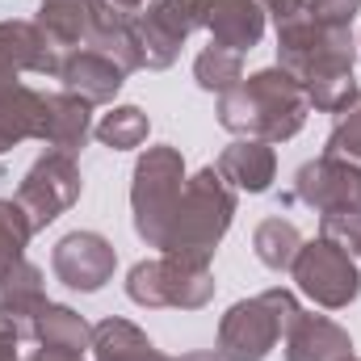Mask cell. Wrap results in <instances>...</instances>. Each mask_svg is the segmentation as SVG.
Masks as SVG:
<instances>
[{
  "mask_svg": "<svg viewBox=\"0 0 361 361\" xmlns=\"http://www.w3.org/2000/svg\"><path fill=\"white\" fill-rule=\"evenodd\" d=\"M206 30L214 38V47L223 51H252L265 34V4L261 0H210L206 8Z\"/></svg>",
  "mask_w": 361,
  "mask_h": 361,
  "instance_id": "2e32d148",
  "label": "cell"
},
{
  "mask_svg": "<svg viewBox=\"0 0 361 361\" xmlns=\"http://www.w3.org/2000/svg\"><path fill=\"white\" fill-rule=\"evenodd\" d=\"M92 353H97V361H147L156 349H152V341L135 324L101 319L92 328Z\"/></svg>",
  "mask_w": 361,
  "mask_h": 361,
  "instance_id": "603a6c76",
  "label": "cell"
},
{
  "mask_svg": "<svg viewBox=\"0 0 361 361\" xmlns=\"http://www.w3.org/2000/svg\"><path fill=\"white\" fill-rule=\"evenodd\" d=\"M206 8L210 0H152L147 13H135V30H139V55L143 68H173L180 55V42L206 25Z\"/></svg>",
  "mask_w": 361,
  "mask_h": 361,
  "instance_id": "ba28073f",
  "label": "cell"
},
{
  "mask_svg": "<svg viewBox=\"0 0 361 361\" xmlns=\"http://www.w3.org/2000/svg\"><path fill=\"white\" fill-rule=\"evenodd\" d=\"M147 130H152V122H147V114H143L139 105H118L114 114H105V118L97 122V139H101L105 147H114V152L143 147V143H147Z\"/></svg>",
  "mask_w": 361,
  "mask_h": 361,
  "instance_id": "484cf974",
  "label": "cell"
},
{
  "mask_svg": "<svg viewBox=\"0 0 361 361\" xmlns=\"http://www.w3.org/2000/svg\"><path fill=\"white\" fill-rule=\"evenodd\" d=\"M302 4H307V0H265V13H273V21L281 25V21H290Z\"/></svg>",
  "mask_w": 361,
  "mask_h": 361,
  "instance_id": "4dcf8cb0",
  "label": "cell"
},
{
  "mask_svg": "<svg viewBox=\"0 0 361 361\" xmlns=\"http://www.w3.org/2000/svg\"><path fill=\"white\" fill-rule=\"evenodd\" d=\"M47 286H42V273L38 265H30L25 257L13 261L8 269H0V315L21 332V336H34V324L38 315L47 311Z\"/></svg>",
  "mask_w": 361,
  "mask_h": 361,
  "instance_id": "4fadbf2b",
  "label": "cell"
},
{
  "mask_svg": "<svg viewBox=\"0 0 361 361\" xmlns=\"http://www.w3.org/2000/svg\"><path fill=\"white\" fill-rule=\"evenodd\" d=\"M30 235H34V223H30V214L21 210V202H17V197H13V202L0 197V269H8L13 261H21Z\"/></svg>",
  "mask_w": 361,
  "mask_h": 361,
  "instance_id": "4316f807",
  "label": "cell"
},
{
  "mask_svg": "<svg viewBox=\"0 0 361 361\" xmlns=\"http://www.w3.org/2000/svg\"><path fill=\"white\" fill-rule=\"evenodd\" d=\"M80 197V169L72 156L63 152H47L38 156V164L25 173V180L17 185V202L30 214L34 231H42L47 223H55L68 206H76Z\"/></svg>",
  "mask_w": 361,
  "mask_h": 361,
  "instance_id": "9c48e42d",
  "label": "cell"
},
{
  "mask_svg": "<svg viewBox=\"0 0 361 361\" xmlns=\"http://www.w3.org/2000/svg\"><path fill=\"white\" fill-rule=\"evenodd\" d=\"M231 214H235V189L214 173V164L202 169L180 189L177 206L169 214V227H164V240H160V252L210 261L219 240L231 227Z\"/></svg>",
  "mask_w": 361,
  "mask_h": 361,
  "instance_id": "7a4b0ae2",
  "label": "cell"
},
{
  "mask_svg": "<svg viewBox=\"0 0 361 361\" xmlns=\"http://www.w3.org/2000/svg\"><path fill=\"white\" fill-rule=\"evenodd\" d=\"M252 248H257V261H261L265 269L281 273V269L294 265V257H298V248H302V235H298V227L286 223V219H265V223L257 227V235H252Z\"/></svg>",
  "mask_w": 361,
  "mask_h": 361,
  "instance_id": "cb8c5ba5",
  "label": "cell"
},
{
  "mask_svg": "<svg viewBox=\"0 0 361 361\" xmlns=\"http://www.w3.org/2000/svg\"><path fill=\"white\" fill-rule=\"evenodd\" d=\"M89 21H92V0H42L38 30L55 51H80L89 42Z\"/></svg>",
  "mask_w": 361,
  "mask_h": 361,
  "instance_id": "44dd1931",
  "label": "cell"
},
{
  "mask_svg": "<svg viewBox=\"0 0 361 361\" xmlns=\"http://www.w3.org/2000/svg\"><path fill=\"white\" fill-rule=\"evenodd\" d=\"M30 361H85V357H76V353H59V349H38Z\"/></svg>",
  "mask_w": 361,
  "mask_h": 361,
  "instance_id": "1f68e13d",
  "label": "cell"
},
{
  "mask_svg": "<svg viewBox=\"0 0 361 361\" xmlns=\"http://www.w3.org/2000/svg\"><path fill=\"white\" fill-rule=\"evenodd\" d=\"M147 361H169V357H164V353H160V349H156V353H152V357H147Z\"/></svg>",
  "mask_w": 361,
  "mask_h": 361,
  "instance_id": "e575fe53",
  "label": "cell"
},
{
  "mask_svg": "<svg viewBox=\"0 0 361 361\" xmlns=\"http://www.w3.org/2000/svg\"><path fill=\"white\" fill-rule=\"evenodd\" d=\"M193 80L202 85L206 92H231L240 80H244V55L235 51H223V47H206L197 59H193Z\"/></svg>",
  "mask_w": 361,
  "mask_h": 361,
  "instance_id": "d4e9b609",
  "label": "cell"
},
{
  "mask_svg": "<svg viewBox=\"0 0 361 361\" xmlns=\"http://www.w3.org/2000/svg\"><path fill=\"white\" fill-rule=\"evenodd\" d=\"M357 59L349 21H319V17H290L277 25V68L290 72L302 89L328 76H349Z\"/></svg>",
  "mask_w": 361,
  "mask_h": 361,
  "instance_id": "3957f363",
  "label": "cell"
},
{
  "mask_svg": "<svg viewBox=\"0 0 361 361\" xmlns=\"http://www.w3.org/2000/svg\"><path fill=\"white\" fill-rule=\"evenodd\" d=\"M349 361H353V357H349Z\"/></svg>",
  "mask_w": 361,
  "mask_h": 361,
  "instance_id": "d590c367",
  "label": "cell"
},
{
  "mask_svg": "<svg viewBox=\"0 0 361 361\" xmlns=\"http://www.w3.org/2000/svg\"><path fill=\"white\" fill-rule=\"evenodd\" d=\"M185 189V160L177 147H147V156L135 164L130 185V210H135V231L147 248H160L169 214Z\"/></svg>",
  "mask_w": 361,
  "mask_h": 361,
  "instance_id": "8992f818",
  "label": "cell"
},
{
  "mask_svg": "<svg viewBox=\"0 0 361 361\" xmlns=\"http://www.w3.org/2000/svg\"><path fill=\"white\" fill-rule=\"evenodd\" d=\"M298 302L290 290H265L248 302H235L223 324H219V357L223 361H265L273 345L294 328L298 319Z\"/></svg>",
  "mask_w": 361,
  "mask_h": 361,
  "instance_id": "277c9868",
  "label": "cell"
},
{
  "mask_svg": "<svg viewBox=\"0 0 361 361\" xmlns=\"http://www.w3.org/2000/svg\"><path fill=\"white\" fill-rule=\"evenodd\" d=\"M324 240L341 244L349 257H361V210H332V214H324Z\"/></svg>",
  "mask_w": 361,
  "mask_h": 361,
  "instance_id": "f1b7e54d",
  "label": "cell"
},
{
  "mask_svg": "<svg viewBox=\"0 0 361 361\" xmlns=\"http://www.w3.org/2000/svg\"><path fill=\"white\" fill-rule=\"evenodd\" d=\"M294 197L307 202L319 214L332 210H361V164L345 160V156H319L311 164L298 169L294 177Z\"/></svg>",
  "mask_w": 361,
  "mask_h": 361,
  "instance_id": "30bf717a",
  "label": "cell"
},
{
  "mask_svg": "<svg viewBox=\"0 0 361 361\" xmlns=\"http://www.w3.org/2000/svg\"><path fill=\"white\" fill-rule=\"evenodd\" d=\"M114 4L126 8V13H139V8H143V0H114Z\"/></svg>",
  "mask_w": 361,
  "mask_h": 361,
  "instance_id": "836d02e7",
  "label": "cell"
},
{
  "mask_svg": "<svg viewBox=\"0 0 361 361\" xmlns=\"http://www.w3.org/2000/svg\"><path fill=\"white\" fill-rule=\"evenodd\" d=\"M114 265H118V252H114V244L105 240V235H97V231H72V235H63L59 244H55V252H51V269L55 277L63 281V286H72V290H101L109 277H114Z\"/></svg>",
  "mask_w": 361,
  "mask_h": 361,
  "instance_id": "8fae6325",
  "label": "cell"
},
{
  "mask_svg": "<svg viewBox=\"0 0 361 361\" xmlns=\"http://www.w3.org/2000/svg\"><path fill=\"white\" fill-rule=\"evenodd\" d=\"M17 345H21V332H17L8 319H0V361H21Z\"/></svg>",
  "mask_w": 361,
  "mask_h": 361,
  "instance_id": "f546056e",
  "label": "cell"
},
{
  "mask_svg": "<svg viewBox=\"0 0 361 361\" xmlns=\"http://www.w3.org/2000/svg\"><path fill=\"white\" fill-rule=\"evenodd\" d=\"M59 63H63V51H55L34 21H0V68L4 72L59 76Z\"/></svg>",
  "mask_w": 361,
  "mask_h": 361,
  "instance_id": "5bb4252c",
  "label": "cell"
},
{
  "mask_svg": "<svg viewBox=\"0 0 361 361\" xmlns=\"http://www.w3.org/2000/svg\"><path fill=\"white\" fill-rule=\"evenodd\" d=\"M353 341L328 315H298L286 332V361H349Z\"/></svg>",
  "mask_w": 361,
  "mask_h": 361,
  "instance_id": "e0dca14e",
  "label": "cell"
},
{
  "mask_svg": "<svg viewBox=\"0 0 361 361\" xmlns=\"http://www.w3.org/2000/svg\"><path fill=\"white\" fill-rule=\"evenodd\" d=\"M328 156H345L361 164V92L336 114V126L328 135Z\"/></svg>",
  "mask_w": 361,
  "mask_h": 361,
  "instance_id": "83f0119b",
  "label": "cell"
},
{
  "mask_svg": "<svg viewBox=\"0 0 361 361\" xmlns=\"http://www.w3.org/2000/svg\"><path fill=\"white\" fill-rule=\"evenodd\" d=\"M34 341L42 345V349H59V353H76V357H85V349L92 345V328L72 311V307H47L42 315H38V324H34Z\"/></svg>",
  "mask_w": 361,
  "mask_h": 361,
  "instance_id": "7402d4cb",
  "label": "cell"
},
{
  "mask_svg": "<svg viewBox=\"0 0 361 361\" xmlns=\"http://www.w3.org/2000/svg\"><path fill=\"white\" fill-rule=\"evenodd\" d=\"M42 122H47V92H34L25 85L0 92V152L25 139H42Z\"/></svg>",
  "mask_w": 361,
  "mask_h": 361,
  "instance_id": "ffe728a7",
  "label": "cell"
},
{
  "mask_svg": "<svg viewBox=\"0 0 361 361\" xmlns=\"http://www.w3.org/2000/svg\"><path fill=\"white\" fill-rule=\"evenodd\" d=\"M92 51L118 59L126 72L143 68V55H139V30H135V13L118 8L114 0H92V21H89V42Z\"/></svg>",
  "mask_w": 361,
  "mask_h": 361,
  "instance_id": "9a60e30c",
  "label": "cell"
},
{
  "mask_svg": "<svg viewBox=\"0 0 361 361\" xmlns=\"http://www.w3.org/2000/svg\"><path fill=\"white\" fill-rule=\"evenodd\" d=\"M214 173L227 180L231 189L265 193L273 185V173H277V156H273L269 143H261V139H235V143L214 160Z\"/></svg>",
  "mask_w": 361,
  "mask_h": 361,
  "instance_id": "ac0fdd59",
  "label": "cell"
},
{
  "mask_svg": "<svg viewBox=\"0 0 361 361\" xmlns=\"http://www.w3.org/2000/svg\"><path fill=\"white\" fill-rule=\"evenodd\" d=\"M307 114H311V101L302 85L281 68L257 72L219 97V126L240 139H261V143L294 139Z\"/></svg>",
  "mask_w": 361,
  "mask_h": 361,
  "instance_id": "6da1fadb",
  "label": "cell"
},
{
  "mask_svg": "<svg viewBox=\"0 0 361 361\" xmlns=\"http://www.w3.org/2000/svg\"><path fill=\"white\" fill-rule=\"evenodd\" d=\"M290 273H294L298 290H302L307 298H315L319 307H328V311L349 307V302L361 294L357 261H353L341 244H332V240H324V235L298 248Z\"/></svg>",
  "mask_w": 361,
  "mask_h": 361,
  "instance_id": "52a82bcc",
  "label": "cell"
},
{
  "mask_svg": "<svg viewBox=\"0 0 361 361\" xmlns=\"http://www.w3.org/2000/svg\"><path fill=\"white\" fill-rule=\"evenodd\" d=\"M42 143L51 152L76 156L89 143V101L76 92H47V122H42Z\"/></svg>",
  "mask_w": 361,
  "mask_h": 361,
  "instance_id": "d6986e66",
  "label": "cell"
},
{
  "mask_svg": "<svg viewBox=\"0 0 361 361\" xmlns=\"http://www.w3.org/2000/svg\"><path fill=\"white\" fill-rule=\"evenodd\" d=\"M177 361H223L219 353H185V357H177Z\"/></svg>",
  "mask_w": 361,
  "mask_h": 361,
  "instance_id": "d6a6232c",
  "label": "cell"
},
{
  "mask_svg": "<svg viewBox=\"0 0 361 361\" xmlns=\"http://www.w3.org/2000/svg\"><path fill=\"white\" fill-rule=\"evenodd\" d=\"M126 294L139 307H180V311H197V307H206L214 298V273H210V261L164 252V257L139 261L130 269Z\"/></svg>",
  "mask_w": 361,
  "mask_h": 361,
  "instance_id": "5b68a950",
  "label": "cell"
},
{
  "mask_svg": "<svg viewBox=\"0 0 361 361\" xmlns=\"http://www.w3.org/2000/svg\"><path fill=\"white\" fill-rule=\"evenodd\" d=\"M59 80H63V92H76L89 105H101V101H114L118 89L126 85V68L118 59L92 51V47H80V51H68L63 55Z\"/></svg>",
  "mask_w": 361,
  "mask_h": 361,
  "instance_id": "7c38bea8",
  "label": "cell"
}]
</instances>
